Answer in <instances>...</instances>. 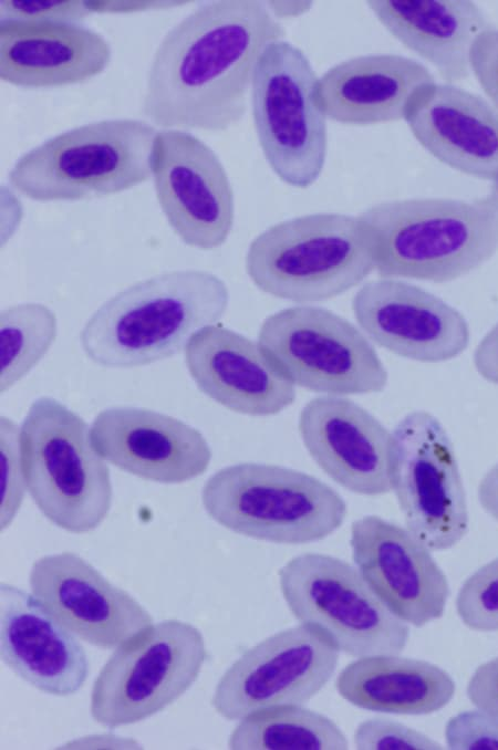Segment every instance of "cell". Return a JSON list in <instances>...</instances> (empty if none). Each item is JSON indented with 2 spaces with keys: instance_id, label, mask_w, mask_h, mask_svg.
Returning <instances> with one entry per match:
<instances>
[{
  "instance_id": "obj_34",
  "label": "cell",
  "mask_w": 498,
  "mask_h": 750,
  "mask_svg": "<svg viewBox=\"0 0 498 750\" xmlns=\"http://www.w3.org/2000/svg\"><path fill=\"white\" fill-rule=\"evenodd\" d=\"M469 66L498 111V28L489 25L477 35L469 51Z\"/></svg>"
},
{
  "instance_id": "obj_17",
  "label": "cell",
  "mask_w": 498,
  "mask_h": 750,
  "mask_svg": "<svg viewBox=\"0 0 498 750\" xmlns=\"http://www.w3.org/2000/svg\"><path fill=\"white\" fill-rule=\"evenodd\" d=\"M352 310L373 342L413 361H450L469 344V325L457 309L405 281L365 283L354 294Z\"/></svg>"
},
{
  "instance_id": "obj_18",
  "label": "cell",
  "mask_w": 498,
  "mask_h": 750,
  "mask_svg": "<svg viewBox=\"0 0 498 750\" xmlns=\"http://www.w3.org/2000/svg\"><path fill=\"white\" fill-rule=\"evenodd\" d=\"M298 426L312 459L336 483L363 496L393 490V434L355 402L315 397L301 409Z\"/></svg>"
},
{
  "instance_id": "obj_33",
  "label": "cell",
  "mask_w": 498,
  "mask_h": 750,
  "mask_svg": "<svg viewBox=\"0 0 498 750\" xmlns=\"http://www.w3.org/2000/svg\"><path fill=\"white\" fill-rule=\"evenodd\" d=\"M0 20L77 22L91 12L86 1L64 0H3Z\"/></svg>"
},
{
  "instance_id": "obj_35",
  "label": "cell",
  "mask_w": 498,
  "mask_h": 750,
  "mask_svg": "<svg viewBox=\"0 0 498 750\" xmlns=\"http://www.w3.org/2000/svg\"><path fill=\"white\" fill-rule=\"evenodd\" d=\"M466 692L475 707L498 716V657L477 667Z\"/></svg>"
},
{
  "instance_id": "obj_26",
  "label": "cell",
  "mask_w": 498,
  "mask_h": 750,
  "mask_svg": "<svg viewBox=\"0 0 498 750\" xmlns=\"http://www.w3.org/2000/svg\"><path fill=\"white\" fill-rule=\"evenodd\" d=\"M335 688L359 708L413 716L440 710L456 691L454 679L439 666L398 655L359 657L341 670Z\"/></svg>"
},
{
  "instance_id": "obj_25",
  "label": "cell",
  "mask_w": 498,
  "mask_h": 750,
  "mask_svg": "<svg viewBox=\"0 0 498 750\" xmlns=\"http://www.w3.org/2000/svg\"><path fill=\"white\" fill-rule=\"evenodd\" d=\"M369 7L403 45L433 64L447 83L470 74L469 51L490 24L467 0H374Z\"/></svg>"
},
{
  "instance_id": "obj_24",
  "label": "cell",
  "mask_w": 498,
  "mask_h": 750,
  "mask_svg": "<svg viewBox=\"0 0 498 750\" xmlns=\"http://www.w3.org/2000/svg\"><path fill=\"white\" fill-rule=\"evenodd\" d=\"M430 71L398 54H370L343 61L318 81V102L325 116L350 125L404 119L416 92L433 83Z\"/></svg>"
},
{
  "instance_id": "obj_16",
  "label": "cell",
  "mask_w": 498,
  "mask_h": 750,
  "mask_svg": "<svg viewBox=\"0 0 498 750\" xmlns=\"http://www.w3.org/2000/svg\"><path fill=\"white\" fill-rule=\"evenodd\" d=\"M29 584L34 597L60 624L100 648H116L153 624L151 614L129 593L73 552L38 559Z\"/></svg>"
},
{
  "instance_id": "obj_13",
  "label": "cell",
  "mask_w": 498,
  "mask_h": 750,
  "mask_svg": "<svg viewBox=\"0 0 498 750\" xmlns=\"http://www.w3.org/2000/svg\"><path fill=\"white\" fill-rule=\"evenodd\" d=\"M339 652L310 625L278 632L232 663L218 681L211 705L228 720L272 707L302 706L333 676Z\"/></svg>"
},
{
  "instance_id": "obj_2",
  "label": "cell",
  "mask_w": 498,
  "mask_h": 750,
  "mask_svg": "<svg viewBox=\"0 0 498 750\" xmlns=\"http://www.w3.org/2000/svg\"><path fill=\"white\" fill-rule=\"evenodd\" d=\"M374 270L384 279L454 281L498 251V195L411 198L376 204L359 216Z\"/></svg>"
},
{
  "instance_id": "obj_29",
  "label": "cell",
  "mask_w": 498,
  "mask_h": 750,
  "mask_svg": "<svg viewBox=\"0 0 498 750\" xmlns=\"http://www.w3.org/2000/svg\"><path fill=\"white\" fill-rule=\"evenodd\" d=\"M456 611L469 629L498 631V558L465 580L456 597Z\"/></svg>"
},
{
  "instance_id": "obj_32",
  "label": "cell",
  "mask_w": 498,
  "mask_h": 750,
  "mask_svg": "<svg viewBox=\"0 0 498 750\" xmlns=\"http://www.w3.org/2000/svg\"><path fill=\"white\" fill-rule=\"evenodd\" d=\"M445 739L453 750H498V716L481 709L461 711L447 721Z\"/></svg>"
},
{
  "instance_id": "obj_39",
  "label": "cell",
  "mask_w": 498,
  "mask_h": 750,
  "mask_svg": "<svg viewBox=\"0 0 498 750\" xmlns=\"http://www.w3.org/2000/svg\"><path fill=\"white\" fill-rule=\"evenodd\" d=\"M492 191L498 195V176L494 180Z\"/></svg>"
},
{
  "instance_id": "obj_4",
  "label": "cell",
  "mask_w": 498,
  "mask_h": 750,
  "mask_svg": "<svg viewBox=\"0 0 498 750\" xmlns=\"http://www.w3.org/2000/svg\"><path fill=\"white\" fill-rule=\"evenodd\" d=\"M19 445L28 492L44 517L71 533L96 529L113 489L86 421L59 400L40 397L22 421Z\"/></svg>"
},
{
  "instance_id": "obj_30",
  "label": "cell",
  "mask_w": 498,
  "mask_h": 750,
  "mask_svg": "<svg viewBox=\"0 0 498 750\" xmlns=\"http://www.w3.org/2000/svg\"><path fill=\"white\" fill-rule=\"evenodd\" d=\"M19 435L20 427L10 418L1 416V531L13 521L28 491L21 463Z\"/></svg>"
},
{
  "instance_id": "obj_3",
  "label": "cell",
  "mask_w": 498,
  "mask_h": 750,
  "mask_svg": "<svg viewBox=\"0 0 498 750\" xmlns=\"http://www.w3.org/2000/svg\"><path fill=\"white\" fill-rule=\"evenodd\" d=\"M225 282L204 270H173L138 281L104 302L80 333L84 354L110 368L176 355L191 335L225 314Z\"/></svg>"
},
{
  "instance_id": "obj_10",
  "label": "cell",
  "mask_w": 498,
  "mask_h": 750,
  "mask_svg": "<svg viewBox=\"0 0 498 750\" xmlns=\"http://www.w3.org/2000/svg\"><path fill=\"white\" fill-rule=\"evenodd\" d=\"M279 583L292 615L321 631L350 656L398 655L407 644L408 624L341 559L300 554L280 569Z\"/></svg>"
},
{
  "instance_id": "obj_15",
  "label": "cell",
  "mask_w": 498,
  "mask_h": 750,
  "mask_svg": "<svg viewBox=\"0 0 498 750\" xmlns=\"http://www.w3.org/2000/svg\"><path fill=\"white\" fill-rule=\"evenodd\" d=\"M350 544L362 577L394 615L416 627L443 616L447 577L409 530L365 515L352 523Z\"/></svg>"
},
{
  "instance_id": "obj_7",
  "label": "cell",
  "mask_w": 498,
  "mask_h": 750,
  "mask_svg": "<svg viewBox=\"0 0 498 750\" xmlns=\"http://www.w3.org/2000/svg\"><path fill=\"white\" fill-rule=\"evenodd\" d=\"M246 270L262 292L295 303L343 294L374 270L359 217L312 213L276 223L257 236Z\"/></svg>"
},
{
  "instance_id": "obj_6",
  "label": "cell",
  "mask_w": 498,
  "mask_h": 750,
  "mask_svg": "<svg viewBox=\"0 0 498 750\" xmlns=\"http://www.w3.org/2000/svg\"><path fill=\"white\" fill-rule=\"evenodd\" d=\"M201 502L221 527L280 544L322 540L338 530L346 515L344 499L318 478L257 462L218 470L205 482Z\"/></svg>"
},
{
  "instance_id": "obj_21",
  "label": "cell",
  "mask_w": 498,
  "mask_h": 750,
  "mask_svg": "<svg viewBox=\"0 0 498 750\" xmlns=\"http://www.w3.org/2000/svg\"><path fill=\"white\" fill-rule=\"evenodd\" d=\"M436 159L468 176H498V111L452 83H429L412 97L404 117Z\"/></svg>"
},
{
  "instance_id": "obj_36",
  "label": "cell",
  "mask_w": 498,
  "mask_h": 750,
  "mask_svg": "<svg viewBox=\"0 0 498 750\" xmlns=\"http://www.w3.org/2000/svg\"><path fill=\"white\" fill-rule=\"evenodd\" d=\"M474 365L484 379L498 385V323L478 343Z\"/></svg>"
},
{
  "instance_id": "obj_8",
  "label": "cell",
  "mask_w": 498,
  "mask_h": 750,
  "mask_svg": "<svg viewBox=\"0 0 498 750\" xmlns=\"http://www.w3.org/2000/svg\"><path fill=\"white\" fill-rule=\"evenodd\" d=\"M319 77L305 54L286 40L262 53L251 85V107L262 153L286 184L308 188L321 175L328 149Z\"/></svg>"
},
{
  "instance_id": "obj_5",
  "label": "cell",
  "mask_w": 498,
  "mask_h": 750,
  "mask_svg": "<svg viewBox=\"0 0 498 750\" xmlns=\"http://www.w3.org/2000/svg\"><path fill=\"white\" fill-rule=\"evenodd\" d=\"M157 131L133 118L104 119L61 133L22 155L10 185L35 201H75L131 189L151 175Z\"/></svg>"
},
{
  "instance_id": "obj_22",
  "label": "cell",
  "mask_w": 498,
  "mask_h": 750,
  "mask_svg": "<svg viewBox=\"0 0 498 750\" xmlns=\"http://www.w3.org/2000/svg\"><path fill=\"white\" fill-rule=\"evenodd\" d=\"M0 656L42 692H77L89 675L84 648L34 597L7 583L0 587Z\"/></svg>"
},
{
  "instance_id": "obj_11",
  "label": "cell",
  "mask_w": 498,
  "mask_h": 750,
  "mask_svg": "<svg viewBox=\"0 0 498 750\" xmlns=\"http://www.w3.org/2000/svg\"><path fill=\"white\" fill-rule=\"evenodd\" d=\"M258 343L293 385L329 395L382 392L387 371L365 335L350 321L319 306L269 315Z\"/></svg>"
},
{
  "instance_id": "obj_23",
  "label": "cell",
  "mask_w": 498,
  "mask_h": 750,
  "mask_svg": "<svg viewBox=\"0 0 498 750\" xmlns=\"http://www.w3.org/2000/svg\"><path fill=\"white\" fill-rule=\"evenodd\" d=\"M108 42L77 22L0 20V77L21 87L82 83L111 61Z\"/></svg>"
},
{
  "instance_id": "obj_14",
  "label": "cell",
  "mask_w": 498,
  "mask_h": 750,
  "mask_svg": "<svg viewBox=\"0 0 498 750\" xmlns=\"http://www.w3.org/2000/svg\"><path fill=\"white\" fill-rule=\"evenodd\" d=\"M151 169L159 206L179 239L200 250L224 244L235 202L216 153L186 131L163 129L154 140Z\"/></svg>"
},
{
  "instance_id": "obj_9",
  "label": "cell",
  "mask_w": 498,
  "mask_h": 750,
  "mask_svg": "<svg viewBox=\"0 0 498 750\" xmlns=\"http://www.w3.org/2000/svg\"><path fill=\"white\" fill-rule=\"evenodd\" d=\"M207 657L203 634L178 619L151 624L117 646L96 677L90 711L114 729L162 711L196 681Z\"/></svg>"
},
{
  "instance_id": "obj_20",
  "label": "cell",
  "mask_w": 498,
  "mask_h": 750,
  "mask_svg": "<svg viewBox=\"0 0 498 750\" xmlns=\"http://www.w3.org/2000/svg\"><path fill=\"white\" fill-rule=\"evenodd\" d=\"M195 384L221 406L249 416H272L295 399L294 385L260 344L220 323L195 332L185 346Z\"/></svg>"
},
{
  "instance_id": "obj_1",
  "label": "cell",
  "mask_w": 498,
  "mask_h": 750,
  "mask_svg": "<svg viewBox=\"0 0 498 750\" xmlns=\"http://www.w3.org/2000/svg\"><path fill=\"white\" fill-rule=\"evenodd\" d=\"M284 35L262 1L201 4L173 27L155 51L143 114L164 129H228L246 114L259 59Z\"/></svg>"
},
{
  "instance_id": "obj_31",
  "label": "cell",
  "mask_w": 498,
  "mask_h": 750,
  "mask_svg": "<svg viewBox=\"0 0 498 750\" xmlns=\"http://www.w3.org/2000/svg\"><path fill=\"white\" fill-rule=\"evenodd\" d=\"M354 744L362 750H436L443 746L427 735L401 722L374 718L362 721L354 731Z\"/></svg>"
},
{
  "instance_id": "obj_12",
  "label": "cell",
  "mask_w": 498,
  "mask_h": 750,
  "mask_svg": "<svg viewBox=\"0 0 498 750\" xmlns=\"http://www.w3.org/2000/svg\"><path fill=\"white\" fill-rule=\"evenodd\" d=\"M393 490L409 530L430 551L458 544L469 527L466 491L443 424L414 410L395 426Z\"/></svg>"
},
{
  "instance_id": "obj_27",
  "label": "cell",
  "mask_w": 498,
  "mask_h": 750,
  "mask_svg": "<svg viewBox=\"0 0 498 750\" xmlns=\"http://www.w3.org/2000/svg\"><path fill=\"white\" fill-rule=\"evenodd\" d=\"M232 750H344L349 742L326 716L290 705L263 709L241 719L231 732Z\"/></svg>"
},
{
  "instance_id": "obj_28",
  "label": "cell",
  "mask_w": 498,
  "mask_h": 750,
  "mask_svg": "<svg viewBox=\"0 0 498 750\" xmlns=\"http://www.w3.org/2000/svg\"><path fill=\"white\" fill-rule=\"evenodd\" d=\"M56 332V316L42 303H20L1 312V394L22 379L43 358L55 341Z\"/></svg>"
},
{
  "instance_id": "obj_37",
  "label": "cell",
  "mask_w": 498,
  "mask_h": 750,
  "mask_svg": "<svg viewBox=\"0 0 498 750\" xmlns=\"http://www.w3.org/2000/svg\"><path fill=\"white\" fill-rule=\"evenodd\" d=\"M181 1H86L91 12L124 13L172 8Z\"/></svg>"
},
{
  "instance_id": "obj_38",
  "label": "cell",
  "mask_w": 498,
  "mask_h": 750,
  "mask_svg": "<svg viewBox=\"0 0 498 750\" xmlns=\"http://www.w3.org/2000/svg\"><path fill=\"white\" fill-rule=\"evenodd\" d=\"M477 497L484 511L498 522V462L480 479Z\"/></svg>"
},
{
  "instance_id": "obj_19",
  "label": "cell",
  "mask_w": 498,
  "mask_h": 750,
  "mask_svg": "<svg viewBox=\"0 0 498 750\" xmlns=\"http://www.w3.org/2000/svg\"><path fill=\"white\" fill-rule=\"evenodd\" d=\"M90 435L104 460L160 483H180L203 475L212 455L198 429L147 408H106L94 418Z\"/></svg>"
}]
</instances>
